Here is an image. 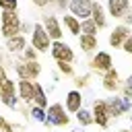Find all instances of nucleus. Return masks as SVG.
<instances>
[{
    "label": "nucleus",
    "mask_w": 132,
    "mask_h": 132,
    "mask_svg": "<svg viewBox=\"0 0 132 132\" xmlns=\"http://www.w3.org/2000/svg\"><path fill=\"white\" fill-rule=\"evenodd\" d=\"M91 113H93V124L99 126L101 130H107L109 124H111V116L107 111V105H105V99H93V105H91Z\"/></svg>",
    "instance_id": "6e6552de"
},
{
    "label": "nucleus",
    "mask_w": 132,
    "mask_h": 132,
    "mask_svg": "<svg viewBox=\"0 0 132 132\" xmlns=\"http://www.w3.org/2000/svg\"><path fill=\"white\" fill-rule=\"evenodd\" d=\"M14 66V72H16V76L19 78H25V80H37L39 76H41V64H39V60H35V62H23L21 58L12 64Z\"/></svg>",
    "instance_id": "423d86ee"
},
{
    "label": "nucleus",
    "mask_w": 132,
    "mask_h": 132,
    "mask_svg": "<svg viewBox=\"0 0 132 132\" xmlns=\"http://www.w3.org/2000/svg\"><path fill=\"white\" fill-rule=\"evenodd\" d=\"M74 118H76V122H78L82 128H89V126H93V113H91V109H87V107L78 109V111L74 113Z\"/></svg>",
    "instance_id": "4be33fe9"
},
{
    "label": "nucleus",
    "mask_w": 132,
    "mask_h": 132,
    "mask_svg": "<svg viewBox=\"0 0 132 132\" xmlns=\"http://www.w3.org/2000/svg\"><path fill=\"white\" fill-rule=\"evenodd\" d=\"M19 58H21L23 62H35V60H39V52H37V50H33L31 45H27Z\"/></svg>",
    "instance_id": "bb28decb"
},
{
    "label": "nucleus",
    "mask_w": 132,
    "mask_h": 132,
    "mask_svg": "<svg viewBox=\"0 0 132 132\" xmlns=\"http://www.w3.org/2000/svg\"><path fill=\"white\" fill-rule=\"evenodd\" d=\"M122 87V78H120V72L116 70V66L111 70H107L105 74H101V89L107 91V93H118Z\"/></svg>",
    "instance_id": "4468645a"
},
{
    "label": "nucleus",
    "mask_w": 132,
    "mask_h": 132,
    "mask_svg": "<svg viewBox=\"0 0 132 132\" xmlns=\"http://www.w3.org/2000/svg\"><path fill=\"white\" fill-rule=\"evenodd\" d=\"M122 25H126V27H132V6L128 8V12L122 16V21H120Z\"/></svg>",
    "instance_id": "473e14b6"
},
{
    "label": "nucleus",
    "mask_w": 132,
    "mask_h": 132,
    "mask_svg": "<svg viewBox=\"0 0 132 132\" xmlns=\"http://www.w3.org/2000/svg\"><path fill=\"white\" fill-rule=\"evenodd\" d=\"M111 68H113V56H111L109 52H105V50H97V52L91 56V60H89V70H91V74L101 76V74H105V72L111 70Z\"/></svg>",
    "instance_id": "20e7f679"
},
{
    "label": "nucleus",
    "mask_w": 132,
    "mask_h": 132,
    "mask_svg": "<svg viewBox=\"0 0 132 132\" xmlns=\"http://www.w3.org/2000/svg\"><path fill=\"white\" fill-rule=\"evenodd\" d=\"M8 132H16V130H14V128H12V130H8Z\"/></svg>",
    "instance_id": "a19ab883"
},
{
    "label": "nucleus",
    "mask_w": 132,
    "mask_h": 132,
    "mask_svg": "<svg viewBox=\"0 0 132 132\" xmlns=\"http://www.w3.org/2000/svg\"><path fill=\"white\" fill-rule=\"evenodd\" d=\"M95 25H97V29L99 31H103V29H107V12H105V6L99 2V0H93V6H91V16H89Z\"/></svg>",
    "instance_id": "dca6fc26"
},
{
    "label": "nucleus",
    "mask_w": 132,
    "mask_h": 132,
    "mask_svg": "<svg viewBox=\"0 0 132 132\" xmlns=\"http://www.w3.org/2000/svg\"><path fill=\"white\" fill-rule=\"evenodd\" d=\"M29 45V39H27V35H23V33H19V35H14V37H8V39H4V47H6V52L8 54H16V56H21L23 54V50Z\"/></svg>",
    "instance_id": "f3484780"
},
{
    "label": "nucleus",
    "mask_w": 132,
    "mask_h": 132,
    "mask_svg": "<svg viewBox=\"0 0 132 132\" xmlns=\"http://www.w3.org/2000/svg\"><path fill=\"white\" fill-rule=\"evenodd\" d=\"M72 132H82V130H72Z\"/></svg>",
    "instance_id": "79ce46f5"
},
{
    "label": "nucleus",
    "mask_w": 132,
    "mask_h": 132,
    "mask_svg": "<svg viewBox=\"0 0 132 132\" xmlns=\"http://www.w3.org/2000/svg\"><path fill=\"white\" fill-rule=\"evenodd\" d=\"M120 97L122 99H126V101H132V87H128V85H124L122 82V87H120Z\"/></svg>",
    "instance_id": "c85d7f7f"
},
{
    "label": "nucleus",
    "mask_w": 132,
    "mask_h": 132,
    "mask_svg": "<svg viewBox=\"0 0 132 132\" xmlns=\"http://www.w3.org/2000/svg\"><path fill=\"white\" fill-rule=\"evenodd\" d=\"M66 101H64V107H66V111L68 113H76L78 109H82L85 107V97H82V91H78V89H70V91H66V97H64Z\"/></svg>",
    "instance_id": "2eb2a0df"
},
{
    "label": "nucleus",
    "mask_w": 132,
    "mask_h": 132,
    "mask_svg": "<svg viewBox=\"0 0 132 132\" xmlns=\"http://www.w3.org/2000/svg\"><path fill=\"white\" fill-rule=\"evenodd\" d=\"M130 33H132V27H126V25H122V23L113 25V27L109 29V35H107L109 47H111V50H120L122 43L126 41V37H128Z\"/></svg>",
    "instance_id": "9b49d317"
},
{
    "label": "nucleus",
    "mask_w": 132,
    "mask_h": 132,
    "mask_svg": "<svg viewBox=\"0 0 132 132\" xmlns=\"http://www.w3.org/2000/svg\"><path fill=\"white\" fill-rule=\"evenodd\" d=\"M16 95L25 105H31L33 103V80L19 78L16 80Z\"/></svg>",
    "instance_id": "a211bd4d"
},
{
    "label": "nucleus",
    "mask_w": 132,
    "mask_h": 132,
    "mask_svg": "<svg viewBox=\"0 0 132 132\" xmlns=\"http://www.w3.org/2000/svg\"><path fill=\"white\" fill-rule=\"evenodd\" d=\"M120 50H122L124 54H128V56H132V33H130V35L126 37V41L122 43V47H120Z\"/></svg>",
    "instance_id": "7c9ffc66"
},
{
    "label": "nucleus",
    "mask_w": 132,
    "mask_h": 132,
    "mask_svg": "<svg viewBox=\"0 0 132 132\" xmlns=\"http://www.w3.org/2000/svg\"><path fill=\"white\" fill-rule=\"evenodd\" d=\"M50 56H52L56 62H68V64H74V60H76V54H74L72 45L66 43L64 39H60V41H52Z\"/></svg>",
    "instance_id": "0eeeda50"
},
{
    "label": "nucleus",
    "mask_w": 132,
    "mask_h": 132,
    "mask_svg": "<svg viewBox=\"0 0 132 132\" xmlns=\"http://www.w3.org/2000/svg\"><path fill=\"white\" fill-rule=\"evenodd\" d=\"M45 116H47V120L43 122V126H47V128H52V126L66 128L70 124V113L66 111L64 103H50L45 109Z\"/></svg>",
    "instance_id": "f257e3e1"
},
{
    "label": "nucleus",
    "mask_w": 132,
    "mask_h": 132,
    "mask_svg": "<svg viewBox=\"0 0 132 132\" xmlns=\"http://www.w3.org/2000/svg\"><path fill=\"white\" fill-rule=\"evenodd\" d=\"M105 12L109 19L113 21H122V16L128 12V8L132 6V0H105Z\"/></svg>",
    "instance_id": "f8f14e48"
},
{
    "label": "nucleus",
    "mask_w": 132,
    "mask_h": 132,
    "mask_svg": "<svg viewBox=\"0 0 132 132\" xmlns=\"http://www.w3.org/2000/svg\"><path fill=\"white\" fill-rule=\"evenodd\" d=\"M130 132H132V116H130Z\"/></svg>",
    "instance_id": "58836bf2"
},
{
    "label": "nucleus",
    "mask_w": 132,
    "mask_h": 132,
    "mask_svg": "<svg viewBox=\"0 0 132 132\" xmlns=\"http://www.w3.org/2000/svg\"><path fill=\"white\" fill-rule=\"evenodd\" d=\"M120 132H130V130H126V128H124V130H120Z\"/></svg>",
    "instance_id": "ea45409f"
},
{
    "label": "nucleus",
    "mask_w": 132,
    "mask_h": 132,
    "mask_svg": "<svg viewBox=\"0 0 132 132\" xmlns=\"http://www.w3.org/2000/svg\"><path fill=\"white\" fill-rule=\"evenodd\" d=\"M0 64H4V52H2V47H0Z\"/></svg>",
    "instance_id": "4c0bfd02"
},
{
    "label": "nucleus",
    "mask_w": 132,
    "mask_h": 132,
    "mask_svg": "<svg viewBox=\"0 0 132 132\" xmlns=\"http://www.w3.org/2000/svg\"><path fill=\"white\" fill-rule=\"evenodd\" d=\"M56 68H58V74H60V76H66V78H74V76H76L74 64H68V62H56Z\"/></svg>",
    "instance_id": "5701e85b"
},
{
    "label": "nucleus",
    "mask_w": 132,
    "mask_h": 132,
    "mask_svg": "<svg viewBox=\"0 0 132 132\" xmlns=\"http://www.w3.org/2000/svg\"><path fill=\"white\" fill-rule=\"evenodd\" d=\"M12 128H14V126H12L4 116H0V132H8V130H12Z\"/></svg>",
    "instance_id": "2f4dec72"
},
{
    "label": "nucleus",
    "mask_w": 132,
    "mask_h": 132,
    "mask_svg": "<svg viewBox=\"0 0 132 132\" xmlns=\"http://www.w3.org/2000/svg\"><path fill=\"white\" fill-rule=\"evenodd\" d=\"M45 29V33L50 35L52 41H60L64 37V29H62V23H60V16L56 12H43L41 14V21H39Z\"/></svg>",
    "instance_id": "39448f33"
},
{
    "label": "nucleus",
    "mask_w": 132,
    "mask_h": 132,
    "mask_svg": "<svg viewBox=\"0 0 132 132\" xmlns=\"http://www.w3.org/2000/svg\"><path fill=\"white\" fill-rule=\"evenodd\" d=\"M8 78V72H6V68H4V64H0V85L4 82Z\"/></svg>",
    "instance_id": "f704fd0d"
},
{
    "label": "nucleus",
    "mask_w": 132,
    "mask_h": 132,
    "mask_svg": "<svg viewBox=\"0 0 132 132\" xmlns=\"http://www.w3.org/2000/svg\"><path fill=\"white\" fill-rule=\"evenodd\" d=\"M105 105H107V111H109L111 120H118L120 116H124V113H128L132 109V101L122 99L118 93H113L111 97H107L105 99Z\"/></svg>",
    "instance_id": "9d476101"
},
{
    "label": "nucleus",
    "mask_w": 132,
    "mask_h": 132,
    "mask_svg": "<svg viewBox=\"0 0 132 132\" xmlns=\"http://www.w3.org/2000/svg\"><path fill=\"white\" fill-rule=\"evenodd\" d=\"M0 103L8 109H19V95H16V80L6 78L0 85Z\"/></svg>",
    "instance_id": "1a4fd4ad"
},
{
    "label": "nucleus",
    "mask_w": 132,
    "mask_h": 132,
    "mask_svg": "<svg viewBox=\"0 0 132 132\" xmlns=\"http://www.w3.org/2000/svg\"><path fill=\"white\" fill-rule=\"evenodd\" d=\"M31 4H33V6H37V8H41V10H45L52 2H50V0H31Z\"/></svg>",
    "instance_id": "72a5a7b5"
},
{
    "label": "nucleus",
    "mask_w": 132,
    "mask_h": 132,
    "mask_svg": "<svg viewBox=\"0 0 132 132\" xmlns=\"http://www.w3.org/2000/svg\"><path fill=\"white\" fill-rule=\"evenodd\" d=\"M19 10V0H0V12H14Z\"/></svg>",
    "instance_id": "cd10ccee"
},
{
    "label": "nucleus",
    "mask_w": 132,
    "mask_h": 132,
    "mask_svg": "<svg viewBox=\"0 0 132 132\" xmlns=\"http://www.w3.org/2000/svg\"><path fill=\"white\" fill-rule=\"evenodd\" d=\"M124 85H128V87H132V74H130V76H128V78L124 80Z\"/></svg>",
    "instance_id": "e433bc0d"
},
{
    "label": "nucleus",
    "mask_w": 132,
    "mask_h": 132,
    "mask_svg": "<svg viewBox=\"0 0 132 132\" xmlns=\"http://www.w3.org/2000/svg\"><path fill=\"white\" fill-rule=\"evenodd\" d=\"M29 45H31L33 50H37L39 54H50L52 39H50V35L45 33V29H43V25H41L39 21H35L33 27H31V33H29Z\"/></svg>",
    "instance_id": "f03ea898"
},
{
    "label": "nucleus",
    "mask_w": 132,
    "mask_h": 132,
    "mask_svg": "<svg viewBox=\"0 0 132 132\" xmlns=\"http://www.w3.org/2000/svg\"><path fill=\"white\" fill-rule=\"evenodd\" d=\"M80 33H82V35H95V37H97L99 29H97V25H95L91 19H85V21H80Z\"/></svg>",
    "instance_id": "b1692460"
},
{
    "label": "nucleus",
    "mask_w": 132,
    "mask_h": 132,
    "mask_svg": "<svg viewBox=\"0 0 132 132\" xmlns=\"http://www.w3.org/2000/svg\"><path fill=\"white\" fill-rule=\"evenodd\" d=\"M31 27H33V25H29V23H23V25H21V33H23V35H25V33H31Z\"/></svg>",
    "instance_id": "c9c22d12"
},
{
    "label": "nucleus",
    "mask_w": 132,
    "mask_h": 132,
    "mask_svg": "<svg viewBox=\"0 0 132 132\" xmlns=\"http://www.w3.org/2000/svg\"><path fill=\"white\" fill-rule=\"evenodd\" d=\"M29 118H33L35 122H41V124L47 120L45 109H41V107H37V105H29Z\"/></svg>",
    "instance_id": "a878e982"
},
{
    "label": "nucleus",
    "mask_w": 132,
    "mask_h": 132,
    "mask_svg": "<svg viewBox=\"0 0 132 132\" xmlns=\"http://www.w3.org/2000/svg\"><path fill=\"white\" fill-rule=\"evenodd\" d=\"M21 25H23V21L19 16V10H14V12H0V35L4 39L19 35L21 33Z\"/></svg>",
    "instance_id": "7ed1b4c3"
},
{
    "label": "nucleus",
    "mask_w": 132,
    "mask_h": 132,
    "mask_svg": "<svg viewBox=\"0 0 132 132\" xmlns=\"http://www.w3.org/2000/svg\"><path fill=\"white\" fill-rule=\"evenodd\" d=\"M31 105H37L41 109H47V105H50L47 93H45V89H43V85L39 80H33V103Z\"/></svg>",
    "instance_id": "412c9836"
},
{
    "label": "nucleus",
    "mask_w": 132,
    "mask_h": 132,
    "mask_svg": "<svg viewBox=\"0 0 132 132\" xmlns=\"http://www.w3.org/2000/svg\"><path fill=\"white\" fill-rule=\"evenodd\" d=\"M72 80H74V89H78V91L91 87V74H76Z\"/></svg>",
    "instance_id": "393cba45"
},
{
    "label": "nucleus",
    "mask_w": 132,
    "mask_h": 132,
    "mask_svg": "<svg viewBox=\"0 0 132 132\" xmlns=\"http://www.w3.org/2000/svg\"><path fill=\"white\" fill-rule=\"evenodd\" d=\"M91 6H93V0H70L66 12H70L78 21H85L91 16Z\"/></svg>",
    "instance_id": "ddd939ff"
},
{
    "label": "nucleus",
    "mask_w": 132,
    "mask_h": 132,
    "mask_svg": "<svg viewBox=\"0 0 132 132\" xmlns=\"http://www.w3.org/2000/svg\"><path fill=\"white\" fill-rule=\"evenodd\" d=\"M78 39V47L82 50V54H87V56H93L97 50H99V39L95 37V35H78L76 37Z\"/></svg>",
    "instance_id": "aec40b11"
},
{
    "label": "nucleus",
    "mask_w": 132,
    "mask_h": 132,
    "mask_svg": "<svg viewBox=\"0 0 132 132\" xmlns=\"http://www.w3.org/2000/svg\"><path fill=\"white\" fill-rule=\"evenodd\" d=\"M60 23H62V29L68 35H72V37H78L80 35V21L76 16H72L70 12H64L62 19H60Z\"/></svg>",
    "instance_id": "6ab92c4d"
},
{
    "label": "nucleus",
    "mask_w": 132,
    "mask_h": 132,
    "mask_svg": "<svg viewBox=\"0 0 132 132\" xmlns=\"http://www.w3.org/2000/svg\"><path fill=\"white\" fill-rule=\"evenodd\" d=\"M50 2H52V6H54L56 10L66 12V10H68V2H70V0H50Z\"/></svg>",
    "instance_id": "c756f323"
}]
</instances>
